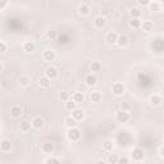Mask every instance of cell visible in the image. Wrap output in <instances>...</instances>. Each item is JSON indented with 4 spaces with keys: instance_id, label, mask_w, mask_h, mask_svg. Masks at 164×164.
<instances>
[{
    "instance_id": "obj_1",
    "label": "cell",
    "mask_w": 164,
    "mask_h": 164,
    "mask_svg": "<svg viewBox=\"0 0 164 164\" xmlns=\"http://www.w3.org/2000/svg\"><path fill=\"white\" fill-rule=\"evenodd\" d=\"M67 137L69 141H78L81 139V131L74 127V128H69L67 132Z\"/></svg>"
},
{
    "instance_id": "obj_2",
    "label": "cell",
    "mask_w": 164,
    "mask_h": 164,
    "mask_svg": "<svg viewBox=\"0 0 164 164\" xmlns=\"http://www.w3.org/2000/svg\"><path fill=\"white\" fill-rule=\"evenodd\" d=\"M144 155H145V153H144V150L141 149V147H135V149L131 151V156H132V159L136 160V162L143 160Z\"/></svg>"
},
{
    "instance_id": "obj_3",
    "label": "cell",
    "mask_w": 164,
    "mask_h": 164,
    "mask_svg": "<svg viewBox=\"0 0 164 164\" xmlns=\"http://www.w3.org/2000/svg\"><path fill=\"white\" fill-rule=\"evenodd\" d=\"M112 91H113V94L116 95V96H122L124 94V86H123V84H121V82H116V84L113 85V87H112Z\"/></svg>"
},
{
    "instance_id": "obj_4",
    "label": "cell",
    "mask_w": 164,
    "mask_h": 164,
    "mask_svg": "<svg viewBox=\"0 0 164 164\" xmlns=\"http://www.w3.org/2000/svg\"><path fill=\"white\" fill-rule=\"evenodd\" d=\"M45 76L49 78V80H55L58 76H59V73H58V69L55 68V67H48L46 69H45Z\"/></svg>"
},
{
    "instance_id": "obj_5",
    "label": "cell",
    "mask_w": 164,
    "mask_h": 164,
    "mask_svg": "<svg viewBox=\"0 0 164 164\" xmlns=\"http://www.w3.org/2000/svg\"><path fill=\"white\" fill-rule=\"evenodd\" d=\"M117 121L119 123H126V122H128L130 121V114L128 112H122V110H119L117 113Z\"/></svg>"
},
{
    "instance_id": "obj_6",
    "label": "cell",
    "mask_w": 164,
    "mask_h": 164,
    "mask_svg": "<svg viewBox=\"0 0 164 164\" xmlns=\"http://www.w3.org/2000/svg\"><path fill=\"white\" fill-rule=\"evenodd\" d=\"M42 58L45 59L46 62H53L54 59H55V51L51 50V49H46L42 54Z\"/></svg>"
},
{
    "instance_id": "obj_7",
    "label": "cell",
    "mask_w": 164,
    "mask_h": 164,
    "mask_svg": "<svg viewBox=\"0 0 164 164\" xmlns=\"http://www.w3.org/2000/svg\"><path fill=\"white\" fill-rule=\"evenodd\" d=\"M71 117H72L73 119H76L77 122L82 121V119L85 118V112L82 110V109H77V108H76L74 110H72V116H71Z\"/></svg>"
},
{
    "instance_id": "obj_8",
    "label": "cell",
    "mask_w": 164,
    "mask_h": 164,
    "mask_svg": "<svg viewBox=\"0 0 164 164\" xmlns=\"http://www.w3.org/2000/svg\"><path fill=\"white\" fill-rule=\"evenodd\" d=\"M31 124H32V127H34V128L41 130V128L44 127V124H45V122H44V119H42L41 117H35L34 119H32Z\"/></svg>"
},
{
    "instance_id": "obj_9",
    "label": "cell",
    "mask_w": 164,
    "mask_h": 164,
    "mask_svg": "<svg viewBox=\"0 0 164 164\" xmlns=\"http://www.w3.org/2000/svg\"><path fill=\"white\" fill-rule=\"evenodd\" d=\"M117 39H118V35L116 34V32H108L107 36H105V41L108 44H110V45H113V44H117Z\"/></svg>"
},
{
    "instance_id": "obj_10",
    "label": "cell",
    "mask_w": 164,
    "mask_h": 164,
    "mask_svg": "<svg viewBox=\"0 0 164 164\" xmlns=\"http://www.w3.org/2000/svg\"><path fill=\"white\" fill-rule=\"evenodd\" d=\"M90 5L89 4H86V3H82L80 7H78V13L81 15H89L90 14Z\"/></svg>"
},
{
    "instance_id": "obj_11",
    "label": "cell",
    "mask_w": 164,
    "mask_h": 164,
    "mask_svg": "<svg viewBox=\"0 0 164 164\" xmlns=\"http://www.w3.org/2000/svg\"><path fill=\"white\" fill-rule=\"evenodd\" d=\"M105 18L103 17V15H97V17H95L94 19V26L96 27V28H103L104 26H105Z\"/></svg>"
},
{
    "instance_id": "obj_12",
    "label": "cell",
    "mask_w": 164,
    "mask_h": 164,
    "mask_svg": "<svg viewBox=\"0 0 164 164\" xmlns=\"http://www.w3.org/2000/svg\"><path fill=\"white\" fill-rule=\"evenodd\" d=\"M10 116L13 118H19L22 116V108L19 105H13L10 109Z\"/></svg>"
},
{
    "instance_id": "obj_13",
    "label": "cell",
    "mask_w": 164,
    "mask_h": 164,
    "mask_svg": "<svg viewBox=\"0 0 164 164\" xmlns=\"http://www.w3.org/2000/svg\"><path fill=\"white\" fill-rule=\"evenodd\" d=\"M85 82H86L87 86H95L96 82H97V78H96L95 74L91 73V74H87L86 77H85Z\"/></svg>"
},
{
    "instance_id": "obj_14",
    "label": "cell",
    "mask_w": 164,
    "mask_h": 164,
    "mask_svg": "<svg viewBox=\"0 0 164 164\" xmlns=\"http://www.w3.org/2000/svg\"><path fill=\"white\" fill-rule=\"evenodd\" d=\"M64 123H65V127H67L68 130L69 128H74V127H77V121L76 119H73L72 117H67L65 118V121H64Z\"/></svg>"
},
{
    "instance_id": "obj_15",
    "label": "cell",
    "mask_w": 164,
    "mask_h": 164,
    "mask_svg": "<svg viewBox=\"0 0 164 164\" xmlns=\"http://www.w3.org/2000/svg\"><path fill=\"white\" fill-rule=\"evenodd\" d=\"M12 149V144L9 140H2L0 141V150L2 151H10Z\"/></svg>"
},
{
    "instance_id": "obj_16",
    "label": "cell",
    "mask_w": 164,
    "mask_h": 164,
    "mask_svg": "<svg viewBox=\"0 0 164 164\" xmlns=\"http://www.w3.org/2000/svg\"><path fill=\"white\" fill-rule=\"evenodd\" d=\"M41 151H42V153H45V154H51V153L54 151V145L50 144V143L42 144V146H41Z\"/></svg>"
},
{
    "instance_id": "obj_17",
    "label": "cell",
    "mask_w": 164,
    "mask_h": 164,
    "mask_svg": "<svg viewBox=\"0 0 164 164\" xmlns=\"http://www.w3.org/2000/svg\"><path fill=\"white\" fill-rule=\"evenodd\" d=\"M117 44L121 48H124V46H127V44H128V39H127V36L126 35H119L118 36V39H117Z\"/></svg>"
},
{
    "instance_id": "obj_18",
    "label": "cell",
    "mask_w": 164,
    "mask_h": 164,
    "mask_svg": "<svg viewBox=\"0 0 164 164\" xmlns=\"http://www.w3.org/2000/svg\"><path fill=\"white\" fill-rule=\"evenodd\" d=\"M103 99V96L99 91H95V92H91V95H90V100L92 103H100Z\"/></svg>"
},
{
    "instance_id": "obj_19",
    "label": "cell",
    "mask_w": 164,
    "mask_h": 164,
    "mask_svg": "<svg viewBox=\"0 0 164 164\" xmlns=\"http://www.w3.org/2000/svg\"><path fill=\"white\" fill-rule=\"evenodd\" d=\"M162 96L160 95H158V94H155V95H153L151 97H150V103L153 104V105H155V107H158V105H160L162 104Z\"/></svg>"
},
{
    "instance_id": "obj_20",
    "label": "cell",
    "mask_w": 164,
    "mask_h": 164,
    "mask_svg": "<svg viewBox=\"0 0 164 164\" xmlns=\"http://www.w3.org/2000/svg\"><path fill=\"white\" fill-rule=\"evenodd\" d=\"M85 100V95H84V92H74L73 94V101L76 104H80Z\"/></svg>"
},
{
    "instance_id": "obj_21",
    "label": "cell",
    "mask_w": 164,
    "mask_h": 164,
    "mask_svg": "<svg viewBox=\"0 0 164 164\" xmlns=\"http://www.w3.org/2000/svg\"><path fill=\"white\" fill-rule=\"evenodd\" d=\"M23 49H25V51H27V53H32L35 50V44L32 41H26L23 44Z\"/></svg>"
},
{
    "instance_id": "obj_22",
    "label": "cell",
    "mask_w": 164,
    "mask_h": 164,
    "mask_svg": "<svg viewBox=\"0 0 164 164\" xmlns=\"http://www.w3.org/2000/svg\"><path fill=\"white\" fill-rule=\"evenodd\" d=\"M113 147H114V143L112 140H105L103 143V149L105 150V151H110L113 150Z\"/></svg>"
},
{
    "instance_id": "obj_23",
    "label": "cell",
    "mask_w": 164,
    "mask_h": 164,
    "mask_svg": "<svg viewBox=\"0 0 164 164\" xmlns=\"http://www.w3.org/2000/svg\"><path fill=\"white\" fill-rule=\"evenodd\" d=\"M141 27H143L144 31H151L153 27H154V23H153L151 21H144L143 23H141Z\"/></svg>"
},
{
    "instance_id": "obj_24",
    "label": "cell",
    "mask_w": 164,
    "mask_h": 164,
    "mask_svg": "<svg viewBox=\"0 0 164 164\" xmlns=\"http://www.w3.org/2000/svg\"><path fill=\"white\" fill-rule=\"evenodd\" d=\"M39 84H40V86H41V87H45V89H48V87L50 86L51 81L49 80V78L46 77V76H42V77L40 78V82H39Z\"/></svg>"
},
{
    "instance_id": "obj_25",
    "label": "cell",
    "mask_w": 164,
    "mask_h": 164,
    "mask_svg": "<svg viewBox=\"0 0 164 164\" xmlns=\"http://www.w3.org/2000/svg\"><path fill=\"white\" fill-rule=\"evenodd\" d=\"M30 82H31V78L28 77V76H22V77L19 78V85L22 87H27L30 85Z\"/></svg>"
},
{
    "instance_id": "obj_26",
    "label": "cell",
    "mask_w": 164,
    "mask_h": 164,
    "mask_svg": "<svg viewBox=\"0 0 164 164\" xmlns=\"http://www.w3.org/2000/svg\"><path fill=\"white\" fill-rule=\"evenodd\" d=\"M141 23H143V21L140 18H132V21H130V26L133 27V28H140Z\"/></svg>"
},
{
    "instance_id": "obj_27",
    "label": "cell",
    "mask_w": 164,
    "mask_h": 164,
    "mask_svg": "<svg viewBox=\"0 0 164 164\" xmlns=\"http://www.w3.org/2000/svg\"><path fill=\"white\" fill-rule=\"evenodd\" d=\"M101 68H103V65H101L100 62H92V64H91V71L92 72H100Z\"/></svg>"
},
{
    "instance_id": "obj_28",
    "label": "cell",
    "mask_w": 164,
    "mask_h": 164,
    "mask_svg": "<svg viewBox=\"0 0 164 164\" xmlns=\"http://www.w3.org/2000/svg\"><path fill=\"white\" fill-rule=\"evenodd\" d=\"M149 5H150V8H151L153 10H156V12L162 9V3H160V2H150Z\"/></svg>"
},
{
    "instance_id": "obj_29",
    "label": "cell",
    "mask_w": 164,
    "mask_h": 164,
    "mask_svg": "<svg viewBox=\"0 0 164 164\" xmlns=\"http://www.w3.org/2000/svg\"><path fill=\"white\" fill-rule=\"evenodd\" d=\"M131 15H132L133 18H140L141 17L140 8H132V9H131Z\"/></svg>"
},
{
    "instance_id": "obj_30",
    "label": "cell",
    "mask_w": 164,
    "mask_h": 164,
    "mask_svg": "<svg viewBox=\"0 0 164 164\" xmlns=\"http://www.w3.org/2000/svg\"><path fill=\"white\" fill-rule=\"evenodd\" d=\"M65 109H67V110H74L76 109V103L73 100L65 101Z\"/></svg>"
},
{
    "instance_id": "obj_31",
    "label": "cell",
    "mask_w": 164,
    "mask_h": 164,
    "mask_svg": "<svg viewBox=\"0 0 164 164\" xmlns=\"http://www.w3.org/2000/svg\"><path fill=\"white\" fill-rule=\"evenodd\" d=\"M31 128V123L30 122H27V121H23L21 123V130L23 131V132H27V131H30Z\"/></svg>"
},
{
    "instance_id": "obj_32",
    "label": "cell",
    "mask_w": 164,
    "mask_h": 164,
    "mask_svg": "<svg viewBox=\"0 0 164 164\" xmlns=\"http://www.w3.org/2000/svg\"><path fill=\"white\" fill-rule=\"evenodd\" d=\"M69 92H67V91H62L61 94H59V99H61L62 101H68L69 100Z\"/></svg>"
},
{
    "instance_id": "obj_33",
    "label": "cell",
    "mask_w": 164,
    "mask_h": 164,
    "mask_svg": "<svg viewBox=\"0 0 164 164\" xmlns=\"http://www.w3.org/2000/svg\"><path fill=\"white\" fill-rule=\"evenodd\" d=\"M118 159H119V156L117 154H110V155L108 156V162L110 163V164H117Z\"/></svg>"
},
{
    "instance_id": "obj_34",
    "label": "cell",
    "mask_w": 164,
    "mask_h": 164,
    "mask_svg": "<svg viewBox=\"0 0 164 164\" xmlns=\"http://www.w3.org/2000/svg\"><path fill=\"white\" fill-rule=\"evenodd\" d=\"M45 164H61V162H59L58 158H54V156H50V158H48Z\"/></svg>"
},
{
    "instance_id": "obj_35",
    "label": "cell",
    "mask_w": 164,
    "mask_h": 164,
    "mask_svg": "<svg viewBox=\"0 0 164 164\" xmlns=\"http://www.w3.org/2000/svg\"><path fill=\"white\" fill-rule=\"evenodd\" d=\"M57 37V32L55 31H48L46 32V39H49V40H54Z\"/></svg>"
},
{
    "instance_id": "obj_36",
    "label": "cell",
    "mask_w": 164,
    "mask_h": 164,
    "mask_svg": "<svg viewBox=\"0 0 164 164\" xmlns=\"http://www.w3.org/2000/svg\"><path fill=\"white\" fill-rule=\"evenodd\" d=\"M117 164H130V160H128L127 156H119Z\"/></svg>"
},
{
    "instance_id": "obj_37",
    "label": "cell",
    "mask_w": 164,
    "mask_h": 164,
    "mask_svg": "<svg viewBox=\"0 0 164 164\" xmlns=\"http://www.w3.org/2000/svg\"><path fill=\"white\" fill-rule=\"evenodd\" d=\"M7 49H8L7 44H5L4 41H0V54H4L5 51H7Z\"/></svg>"
},
{
    "instance_id": "obj_38",
    "label": "cell",
    "mask_w": 164,
    "mask_h": 164,
    "mask_svg": "<svg viewBox=\"0 0 164 164\" xmlns=\"http://www.w3.org/2000/svg\"><path fill=\"white\" fill-rule=\"evenodd\" d=\"M130 104L128 103H121V110L122 112H128L130 110Z\"/></svg>"
},
{
    "instance_id": "obj_39",
    "label": "cell",
    "mask_w": 164,
    "mask_h": 164,
    "mask_svg": "<svg viewBox=\"0 0 164 164\" xmlns=\"http://www.w3.org/2000/svg\"><path fill=\"white\" fill-rule=\"evenodd\" d=\"M8 5V2L7 0H0V10H3V9H5V7Z\"/></svg>"
},
{
    "instance_id": "obj_40",
    "label": "cell",
    "mask_w": 164,
    "mask_h": 164,
    "mask_svg": "<svg viewBox=\"0 0 164 164\" xmlns=\"http://www.w3.org/2000/svg\"><path fill=\"white\" fill-rule=\"evenodd\" d=\"M139 4L140 5H144V7H146V5L150 4V0H139Z\"/></svg>"
},
{
    "instance_id": "obj_41",
    "label": "cell",
    "mask_w": 164,
    "mask_h": 164,
    "mask_svg": "<svg viewBox=\"0 0 164 164\" xmlns=\"http://www.w3.org/2000/svg\"><path fill=\"white\" fill-rule=\"evenodd\" d=\"M96 164H107V163L104 162L103 159H100V160H97V162H96Z\"/></svg>"
},
{
    "instance_id": "obj_42",
    "label": "cell",
    "mask_w": 164,
    "mask_h": 164,
    "mask_svg": "<svg viewBox=\"0 0 164 164\" xmlns=\"http://www.w3.org/2000/svg\"><path fill=\"white\" fill-rule=\"evenodd\" d=\"M3 68H4V65H3V63H2V62H0V72L3 71Z\"/></svg>"
}]
</instances>
